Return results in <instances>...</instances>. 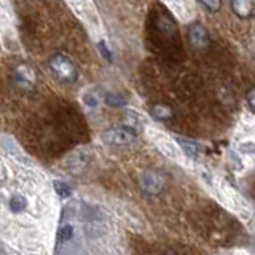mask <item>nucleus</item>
Instances as JSON below:
<instances>
[{"label": "nucleus", "mask_w": 255, "mask_h": 255, "mask_svg": "<svg viewBox=\"0 0 255 255\" xmlns=\"http://www.w3.org/2000/svg\"><path fill=\"white\" fill-rule=\"evenodd\" d=\"M246 101H247V106H249V109L255 114V86L251 88V90L247 91V94H246Z\"/></svg>", "instance_id": "dca6fc26"}, {"label": "nucleus", "mask_w": 255, "mask_h": 255, "mask_svg": "<svg viewBox=\"0 0 255 255\" xmlns=\"http://www.w3.org/2000/svg\"><path fill=\"white\" fill-rule=\"evenodd\" d=\"M51 74L64 83H74L78 78V70L74 61L64 54H54L50 59Z\"/></svg>", "instance_id": "f03ea898"}, {"label": "nucleus", "mask_w": 255, "mask_h": 255, "mask_svg": "<svg viewBox=\"0 0 255 255\" xmlns=\"http://www.w3.org/2000/svg\"><path fill=\"white\" fill-rule=\"evenodd\" d=\"M188 40L190 43L193 45L195 48H206L209 45L211 38H209V32L207 29L199 22H193L190 24L188 27Z\"/></svg>", "instance_id": "423d86ee"}, {"label": "nucleus", "mask_w": 255, "mask_h": 255, "mask_svg": "<svg viewBox=\"0 0 255 255\" xmlns=\"http://www.w3.org/2000/svg\"><path fill=\"white\" fill-rule=\"evenodd\" d=\"M196 230L211 244L228 246L235 244L239 239V225L222 212H206L196 217Z\"/></svg>", "instance_id": "f257e3e1"}, {"label": "nucleus", "mask_w": 255, "mask_h": 255, "mask_svg": "<svg viewBox=\"0 0 255 255\" xmlns=\"http://www.w3.org/2000/svg\"><path fill=\"white\" fill-rule=\"evenodd\" d=\"M166 185V179L163 174L156 171H147L139 177V187L147 195H159Z\"/></svg>", "instance_id": "39448f33"}, {"label": "nucleus", "mask_w": 255, "mask_h": 255, "mask_svg": "<svg viewBox=\"0 0 255 255\" xmlns=\"http://www.w3.org/2000/svg\"><path fill=\"white\" fill-rule=\"evenodd\" d=\"M106 102L112 107H123L126 104V99L122 98V96H117V94H109L106 98Z\"/></svg>", "instance_id": "9b49d317"}, {"label": "nucleus", "mask_w": 255, "mask_h": 255, "mask_svg": "<svg viewBox=\"0 0 255 255\" xmlns=\"http://www.w3.org/2000/svg\"><path fill=\"white\" fill-rule=\"evenodd\" d=\"M99 48H101V51H102V54H104V58H106L107 61H112V54H110V51L107 50V45L104 43V42H101V43H99Z\"/></svg>", "instance_id": "f3484780"}, {"label": "nucleus", "mask_w": 255, "mask_h": 255, "mask_svg": "<svg viewBox=\"0 0 255 255\" xmlns=\"http://www.w3.org/2000/svg\"><path fill=\"white\" fill-rule=\"evenodd\" d=\"M180 143H182L183 150H185V153H188L191 156H195L198 153V145H196V143L190 142V140H182V139H180Z\"/></svg>", "instance_id": "4468645a"}, {"label": "nucleus", "mask_w": 255, "mask_h": 255, "mask_svg": "<svg viewBox=\"0 0 255 255\" xmlns=\"http://www.w3.org/2000/svg\"><path fill=\"white\" fill-rule=\"evenodd\" d=\"M150 255H203L198 249L191 246H180V244H175V246H164V247H159L156 249L153 254Z\"/></svg>", "instance_id": "6e6552de"}, {"label": "nucleus", "mask_w": 255, "mask_h": 255, "mask_svg": "<svg viewBox=\"0 0 255 255\" xmlns=\"http://www.w3.org/2000/svg\"><path fill=\"white\" fill-rule=\"evenodd\" d=\"M72 225H66V227H62L61 230H59V241L61 243H66L67 239H70L72 238Z\"/></svg>", "instance_id": "2eb2a0df"}, {"label": "nucleus", "mask_w": 255, "mask_h": 255, "mask_svg": "<svg viewBox=\"0 0 255 255\" xmlns=\"http://www.w3.org/2000/svg\"><path fill=\"white\" fill-rule=\"evenodd\" d=\"M231 10L239 19H251L255 16V0H231Z\"/></svg>", "instance_id": "0eeeda50"}, {"label": "nucleus", "mask_w": 255, "mask_h": 255, "mask_svg": "<svg viewBox=\"0 0 255 255\" xmlns=\"http://www.w3.org/2000/svg\"><path fill=\"white\" fill-rule=\"evenodd\" d=\"M26 199H24L21 195H16L11 198V201H10V207H11V211L13 212H21L26 209Z\"/></svg>", "instance_id": "9d476101"}, {"label": "nucleus", "mask_w": 255, "mask_h": 255, "mask_svg": "<svg viewBox=\"0 0 255 255\" xmlns=\"http://www.w3.org/2000/svg\"><path fill=\"white\" fill-rule=\"evenodd\" d=\"M199 2L203 3L204 8H207V10L212 11V13L219 11L222 8V0H199Z\"/></svg>", "instance_id": "f8f14e48"}, {"label": "nucleus", "mask_w": 255, "mask_h": 255, "mask_svg": "<svg viewBox=\"0 0 255 255\" xmlns=\"http://www.w3.org/2000/svg\"><path fill=\"white\" fill-rule=\"evenodd\" d=\"M54 188L58 191V195L61 198H67L70 195V187L64 182H54Z\"/></svg>", "instance_id": "ddd939ff"}, {"label": "nucleus", "mask_w": 255, "mask_h": 255, "mask_svg": "<svg viewBox=\"0 0 255 255\" xmlns=\"http://www.w3.org/2000/svg\"><path fill=\"white\" fill-rule=\"evenodd\" d=\"M13 82L19 90L32 91L37 85V70L30 64H19L13 70Z\"/></svg>", "instance_id": "7ed1b4c3"}, {"label": "nucleus", "mask_w": 255, "mask_h": 255, "mask_svg": "<svg viewBox=\"0 0 255 255\" xmlns=\"http://www.w3.org/2000/svg\"><path fill=\"white\" fill-rule=\"evenodd\" d=\"M135 131L131 126H120V128H112V129L106 131L102 135L104 142L110 143V145H128L132 140H135Z\"/></svg>", "instance_id": "20e7f679"}, {"label": "nucleus", "mask_w": 255, "mask_h": 255, "mask_svg": "<svg viewBox=\"0 0 255 255\" xmlns=\"http://www.w3.org/2000/svg\"><path fill=\"white\" fill-rule=\"evenodd\" d=\"M151 115L159 120V122H171L174 118V110L169 106H166V104H155L151 107Z\"/></svg>", "instance_id": "1a4fd4ad"}]
</instances>
